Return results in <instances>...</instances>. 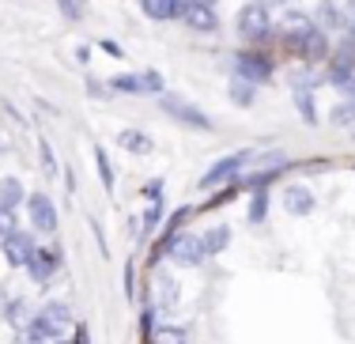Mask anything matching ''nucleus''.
I'll return each mask as SVG.
<instances>
[{
	"instance_id": "f257e3e1",
	"label": "nucleus",
	"mask_w": 355,
	"mask_h": 344,
	"mask_svg": "<svg viewBox=\"0 0 355 344\" xmlns=\"http://www.w3.org/2000/svg\"><path fill=\"white\" fill-rule=\"evenodd\" d=\"M234 27H239L242 38H265L268 31H272V12H268V4H261V0H250V4L239 8V19H234Z\"/></svg>"
},
{
	"instance_id": "f03ea898",
	"label": "nucleus",
	"mask_w": 355,
	"mask_h": 344,
	"mask_svg": "<svg viewBox=\"0 0 355 344\" xmlns=\"http://www.w3.org/2000/svg\"><path fill=\"white\" fill-rule=\"evenodd\" d=\"M246 163H250V152H234V155L216 159V163L200 174V189H212L219 182H231V178L239 182V171H246Z\"/></svg>"
},
{
	"instance_id": "7ed1b4c3",
	"label": "nucleus",
	"mask_w": 355,
	"mask_h": 344,
	"mask_svg": "<svg viewBox=\"0 0 355 344\" xmlns=\"http://www.w3.org/2000/svg\"><path fill=\"white\" fill-rule=\"evenodd\" d=\"M268 76H272V61L268 57H261V53H239L234 57V80H242V83H265Z\"/></svg>"
},
{
	"instance_id": "20e7f679",
	"label": "nucleus",
	"mask_w": 355,
	"mask_h": 344,
	"mask_svg": "<svg viewBox=\"0 0 355 344\" xmlns=\"http://www.w3.org/2000/svg\"><path fill=\"white\" fill-rule=\"evenodd\" d=\"M0 250H4V261L15 265V268H27L31 254H35V239H31V231H12L0 239Z\"/></svg>"
},
{
	"instance_id": "39448f33",
	"label": "nucleus",
	"mask_w": 355,
	"mask_h": 344,
	"mask_svg": "<svg viewBox=\"0 0 355 344\" xmlns=\"http://www.w3.org/2000/svg\"><path fill=\"white\" fill-rule=\"evenodd\" d=\"M27 212H31V223H35V231H42V234H57V205L46 197V193H31V197H27Z\"/></svg>"
},
{
	"instance_id": "423d86ee",
	"label": "nucleus",
	"mask_w": 355,
	"mask_h": 344,
	"mask_svg": "<svg viewBox=\"0 0 355 344\" xmlns=\"http://www.w3.org/2000/svg\"><path fill=\"white\" fill-rule=\"evenodd\" d=\"M166 254H171V261L182 265V268H193V265L205 261V246H200V239H193V234H178Z\"/></svg>"
},
{
	"instance_id": "0eeeda50",
	"label": "nucleus",
	"mask_w": 355,
	"mask_h": 344,
	"mask_svg": "<svg viewBox=\"0 0 355 344\" xmlns=\"http://www.w3.org/2000/svg\"><path fill=\"white\" fill-rule=\"evenodd\" d=\"M163 110L171 114L174 121H182V125H193V129H212V117L200 114L197 106L182 103V98H163Z\"/></svg>"
},
{
	"instance_id": "6e6552de",
	"label": "nucleus",
	"mask_w": 355,
	"mask_h": 344,
	"mask_svg": "<svg viewBox=\"0 0 355 344\" xmlns=\"http://www.w3.org/2000/svg\"><path fill=\"white\" fill-rule=\"evenodd\" d=\"M57 254H49V250H35L31 254V261H27V273H31V280H38V284H46L49 276L57 273Z\"/></svg>"
},
{
	"instance_id": "1a4fd4ad",
	"label": "nucleus",
	"mask_w": 355,
	"mask_h": 344,
	"mask_svg": "<svg viewBox=\"0 0 355 344\" xmlns=\"http://www.w3.org/2000/svg\"><path fill=\"white\" fill-rule=\"evenodd\" d=\"M182 19H185V27H189V31H216L219 27L216 12H212V8H200V4H185L182 8Z\"/></svg>"
},
{
	"instance_id": "9d476101",
	"label": "nucleus",
	"mask_w": 355,
	"mask_h": 344,
	"mask_svg": "<svg viewBox=\"0 0 355 344\" xmlns=\"http://www.w3.org/2000/svg\"><path fill=\"white\" fill-rule=\"evenodd\" d=\"M284 208H287L291 216H310V212H314V193H310L306 186H287Z\"/></svg>"
},
{
	"instance_id": "9b49d317",
	"label": "nucleus",
	"mask_w": 355,
	"mask_h": 344,
	"mask_svg": "<svg viewBox=\"0 0 355 344\" xmlns=\"http://www.w3.org/2000/svg\"><path fill=\"white\" fill-rule=\"evenodd\" d=\"M185 4H189V0H144V12H148V19L166 23V19H174V15H182Z\"/></svg>"
},
{
	"instance_id": "f8f14e48",
	"label": "nucleus",
	"mask_w": 355,
	"mask_h": 344,
	"mask_svg": "<svg viewBox=\"0 0 355 344\" xmlns=\"http://www.w3.org/2000/svg\"><path fill=\"white\" fill-rule=\"evenodd\" d=\"M23 200H27V189H23V182L19 178H12V174H4L0 178V208H19Z\"/></svg>"
},
{
	"instance_id": "ddd939ff",
	"label": "nucleus",
	"mask_w": 355,
	"mask_h": 344,
	"mask_svg": "<svg viewBox=\"0 0 355 344\" xmlns=\"http://www.w3.org/2000/svg\"><path fill=\"white\" fill-rule=\"evenodd\" d=\"M117 148H125V152H132V155H148L151 152V137L140 132V129H121L117 132Z\"/></svg>"
},
{
	"instance_id": "4468645a",
	"label": "nucleus",
	"mask_w": 355,
	"mask_h": 344,
	"mask_svg": "<svg viewBox=\"0 0 355 344\" xmlns=\"http://www.w3.org/2000/svg\"><path fill=\"white\" fill-rule=\"evenodd\" d=\"M200 246H205V254L208 257H216V254H223L227 246H231V227H208V234H200Z\"/></svg>"
},
{
	"instance_id": "2eb2a0df",
	"label": "nucleus",
	"mask_w": 355,
	"mask_h": 344,
	"mask_svg": "<svg viewBox=\"0 0 355 344\" xmlns=\"http://www.w3.org/2000/svg\"><path fill=\"white\" fill-rule=\"evenodd\" d=\"M299 46H302V53L310 57V61H321V57H329V42L321 31H306V35L299 38Z\"/></svg>"
},
{
	"instance_id": "dca6fc26",
	"label": "nucleus",
	"mask_w": 355,
	"mask_h": 344,
	"mask_svg": "<svg viewBox=\"0 0 355 344\" xmlns=\"http://www.w3.org/2000/svg\"><path fill=\"white\" fill-rule=\"evenodd\" d=\"M42 318H46L53 329H64V325L72 322V310L64 307V303H46V307H42Z\"/></svg>"
},
{
	"instance_id": "f3484780",
	"label": "nucleus",
	"mask_w": 355,
	"mask_h": 344,
	"mask_svg": "<svg viewBox=\"0 0 355 344\" xmlns=\"http://www.w3.org/2000/svg\"><path fill=\"white\" fill-rule=\"evenodd\" d=\"M163 87H166L163 72H155V69L140 72V95H163Z\"/></svg>"
},
{
	"instance_id": "a211bd4d",
	"label": "nucleus",
	"mask_w": 355,
	"mask_h": 344,
	"mask_svg": "<svg viewBox=\"0 0 355 344\" xmlns=\"http://www.w3.org/2000/svg\"><path fill=\"white\" fill-rule=\"evenodd\" d=\"M4 322L12 325V329H23V325H27V303H23V299H12V303L4 307Z\"/></svg>"
},
{
	"instance_id": "6ab92c4d",
	"label": "nucleus",
	"mask_w": 355,
	"mask_h": 344,
	"mask_svg": "<svg viewBox=\"0 0 355 344\" xmlns=\"http://www.w3.org/2000/svg\"><path fill=\"white\" fill-rule=\"evenodd\" d=\"M151 344H185V333L178 325H155L151 329Z\"/></svg>"
},
{
	"instance_id": "aec40b11",
	"label": "nucleus",
	"mask_w": 355,
	"mask_h": 344,
	"mask_svg": "<svg viewBox=\"0 0 355 344\" xmlns=\"http://www.w3.org/2000/svg\"><path fill=\"white\" fill-rule=\"evenodd\" d=\"M227 98H231L234 106H253V83L234 80V83H231V91H227Z\"/></svg>"
},
{
	"instance_id": "412c9836",
	"label": "nucleus",
	"mask_w": 355,
	"mask_h": 344,
	"mask_svg": "<svg viewBox=\"0 0 355 344\" xmlns=\"http://www.w3.org/2000/svg\"><path fill=\"white\" fill-rule=\"evenodd\" d=\"M295 106H299L302 121L318 125V110H314V95H310V91H295Z\"/></svg>"
},
{
	"instance_id": "4be33fe9",
	"label": "nucleus",
	"mask_w": 355,
	"mask_h": 344,
	"mask_svg": "<svg viewBox=\"0 0 355 344\" xmlns=\"http://www.w3.org/2000/svg\"><path fill=\"white\" fill-rule=\"evenodd\" d=\"M95 163H98V178H103V189L114 193V166H110V155L103 148H95Z\"/></svg>"
},
{
	"instance_id": "5701e85b",
	"label": "nucleus",
	"mask_w": 355,
	"mask_h": 344,
	"mask_svg": "<svg viewBox=\"0 0 355 344\" xmlns=\"http://www.w3.org/2000/svg\"><path fill=\"white\" fill-rule=\"evenodd\" d=\"M284 27L291 31V35H306V31H314L310 27V15H302V12H284Z\"/></svg>"
},
{
	"instance_id": "b1692460",
	"label": "nucleus",
	"mask_w": 355,
	"mask_h": 344,
	"mask_svg": "<svg viewBox=\"0 0 355 344\" xmlns=\"http://www.w3.org/2000/svg\"><path fill=\"white\" fill-rule=\"evenodd\" d=\"M110 87L121 91V95H140V72L132 76V72H125V76H114L110 80Z\"/></svg>"
},
{
	"instance_id": "393cba45",
	"label": "nucleus",
	"mask_w": 355,
	"mask_h": 344,
	"mask_svg": "<svg viewBox=\"0 0 355 344\" xmlns=\"http://www.w3.org/2000/svg\"><path fill=\"white\" fill-rule=\"evenodd\" d=\"M265 212H268V193L257 189L250 200V223H265Z\"/></svg>"
},
{
	"instance_id": "a878e982",
	"label": "nucleus",
	"mask_w": 355,
	"mask_h": 344,
	"mask_svg": "<svg viewBox=\"0 0 355 344\" xmlns=\"http://www.w3.org/2000/svg\"><path fill=\"white\" fill-rule=\"evenodd\" d=\"M318 23L321 27H340V12H336V4H321L318 8Z\"/></svg>"
},
{
	"instance_id": "bb28decb",
	"label": "nucleus",
	"mask_w": 355,
	"mask_h": 344,
	"mask_svg": "<svg viewBox=\"0 0 355 344\" xmlns=\"http://www.w3.org/2000/svg\"><path fill=\"white\" fill-rule=\"evenodd\" d=\"M329 121H336V125H352V121H355V103H340L333 114H329Z\"/></svg>"
},
{
	"instance_id": "cd10ccee",
	"label": "nucleus",
	"mask_w": 355,
	"mask_h": 344,
	"mask_svg": "<svg viewBox=\"0 0 355 344\" xmlns=\"http://www.w3.org/2000/svg\"><path fill=\"white\" fill-rule=\"evenodd\" d=\"M42 166H46V178H57V159H53V148H49V140H42Z\"/></svg>"
},
{
	"instance_id": "c85d7f7f",
	"label": "nucleus",
	"mask_w": 355,
	"mask_h": 344,
	"mask_svg": "<svg viewBox=\"0 0 355 344\" xmlns=\"http://www.w3.org/2000/svg\"><path fill=\"white\" fill-rule=\"evenodd\" d=\"M159 216H163V200H151V208L144 212V231H155Z\"/></svg>"
},
{
	"instance_id": "c756f323",
	"label": "nucleus",
	"mask_w": 355,
	"mask_h": 344,
	"mask_svg": "<svg viewBox=\"0 0 355 344\" xmlns=\"http://www.w3.org/2000/svg\"><path fill=\"white\" fill-rule=\"evenodd\" d=\"M12 231H19L15 212H12V208H0V239H4V234H12Z\"/></svg>"
},
{
	"instance_id": "7c9ffc66",
	"label": "nucleus",
	"mask_w": 355,
	"mask_h": 344,
	"mask_svg": "<svg viewBox=\"0 0 355 344\" xmlns=\"http://www.w3.org/2000/svg\"><path fill=\"white\" fill-rule=\"evenodd\" d=\"M61 8H64L69 19H80V4H76V0H61Z\"/></svg>"
},
{
	"instance_id": "2f4dec72",
	"label": "nucleus",
	"mask_w": 355,
	"mask_h": 344,
	"mask_svg": "<svg viewBox=\"0 0 355 344\" xmlns=\"http://www.w3.org/2000/svg\"><path fill=\"white\" fill-rule=\"evenodd\" d=\"M151 329H155V310L144 307V333H151Z\"/></svg>"
},
{
	"instance_id": "473e14b6",
	"label": "nucleus",
	"mask_w": 355,
	"mask_h": 344,
	"mask_svg": "<svg viewBox=\"0 0 355 344\" xmlns=\"http://www.w3.org/2000/svg\"><path fill=\"white\" fill-rule=\"evenodd\" d=\"M103 49H106V53H110V57H121V53H125V49H121V46H117V42H103Z\"/></svg>"
},
{
	"instance_id": "72a5a7b5",
	"label": "nucleus",
	"mask_w": 355,
	"mask_h": 344,
	"mask_svg": "<svg viewBox=\"0 0 355 344\" xmlns=\"http://www.w3.org/2000/svg\"><path fill=\"white\" fill-rule=\"evenodd\" d=\"M189 4H200V8H216V0H189Z\"/></svg>"
},
{
	"instance_id": "f704fd0d",
	"label": "nucleus",
	"mask_w": 355,
	"mask_h": 344,
	"mask_svg": "<svg viewBox=\"0 0 355 344\" xmlns=\"http://www.w3.org/2000/svg\"><path fill=\"white\" fill-rule=\"evenodd\" d=\"M4 307H8V299H4V288H0V318H4Z\"/></svg>"
},
{
	"instance_id": "c9c22d12",
	"label": "nucleus",
	"mask_w": 355,
	"mask_h": 344,
	"mask_svg": "<svg viewBox=\"0 0 355 344\" xmlns=\"http://www.w3.org/2000/svg\"><path fill=\"white\" fill-rule=\"evenodd\" d=\"M76 344H91V341H87V333H83V329H80V337H76Z\"/></svg>"
},
{
	"instance_id": "e433bc0d",
	"label": "nucleus",
	"mask_w": 355,
	"mask_h": 344,
	"mask_svg": "<svg viewBox=\"0 0 355 344\" xmlns=\"http://www.w3.org/2000/svg\"><path fill=\"white\" fill-rule=\"evenodd\" d=\"M0 152H4V144H0Z\"/></svg>"
},
{
	"instance_id": "4c0bfd02",
	"label": "nucleus",
	"mask_w": 355,
	"mask_h": 344,
	"mask_svg": "<svg viewBox=\"0 0 355 344\" xmlns=\"http://www.w3.org/2000/svg\"><path fill=\"white\" fill-rule=\"evenodd\" d=\"M57 344H64V341H57Z\"/></svg>"
}]
</instances>
